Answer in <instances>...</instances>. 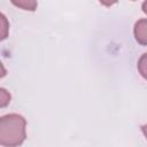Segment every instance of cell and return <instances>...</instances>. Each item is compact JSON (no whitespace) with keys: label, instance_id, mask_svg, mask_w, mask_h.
<instances>
[{"label":"cell","instance_id":"obj_6","mask_svg":"<svg viewBox=\"0 0 147 147\" xmlns=\"http://www.w3.org/2000/svg\"><path fill=\"white\" fill-rule=\"evenodd\" d=\"M10 102V94L8 91H6L5 88L0 90V106L1 108H5L7 105H9Z\"/></svg>","mask_w":147,"mask_h":147},{"label":"cell","instance_id":"obj_8","mask_svg":"<svg viewBox=\"0 0 147 147\" xmlns=\"http://www.w3.org/2000/svg\"><path fill=\"white\" fill-rule=\"evenodd\" d=\"M141 131H142L144 136H145V137H146V139H147V124H145V125H142V126H141Z\"/></svg>","mask_w":147,"mask_h":147},{"label":"cell","instance_id":"obj_1","mask_svg":"<svg viewBox=\"0 0 147 147\" xmlns=\"http://www.w3.org/2000/svg\"><path fill=\"white\" fill-rule=\"evenodd\" d=\"M26 122L18 114H8L0 119V144L5 147L20 146L25 137Z\"/></svg>","mask_w":147,"mask_h":147},{"label":"cell","instance_id":"obj_5","mask_svg":"<svg viewBox=\"0 0 147 147\" xmlns=\"http://www.w3.org/2000/svg\"><path fill=\"white\" fill-rule=\"evenodd\" d=\"M0 26H1V40L6 39L9 33V23L3 13L0 14Z\"/></svg>","mask_w":147,"mask_h":147},{"label":"cell","instance_id":"obj_4","mask_svg":"<svg viewBox=\"0 0 147 147\" xmlns=\"http://www.w3.org/2000/svg\"><path fill=\"white\" fill-rule=\"evenodd\" d=\"M137 68H138L139 74L141 75V77H144L147 80V53H145L140 56L138 64H137Z\"/></svg>","mask_w":147,"mask_h":147},{"label":"cell","instance_id":"obj_7","mask_svg":"<svg viewBox=\"0 0 147 147\" xmlns=\"http://www.w3.org/2000/svg\"><path fill=\"white\" fill-rule=\"evenodd\" d=\"M141 9H142V11L147 15V1H144V2H142V5H141Z\"/></svg>","mask_w":147,"mask_h":147},{"label":"cell","instance_id":"obj_3","mask_svg":"<svg viewBox=\"0 0 147 147\" xmlns=\"http://www.w3.org/2000/svg\"><path fill=\"white\" fill-rule=\"evenodd\" d=\"M11 3L17 8L28 11H34L38 7V2L34 0H11Z\"/></svg>","mask_w":147,"mask_h":147},{"label":"cell","instance_id":"obj_2","mask_svg":"<svg viewBox=\"0 0 147 147\" xmlns=\"http://www.w3.org/2000/svg\"><path fill=\"white\" fill-rule=\"evenodd\" d=\"M133 34L139 44L147 46V18H141L136 22L133 28Z\"/></svg>","mask_w":147,"mask_h":147}]
</instances>
